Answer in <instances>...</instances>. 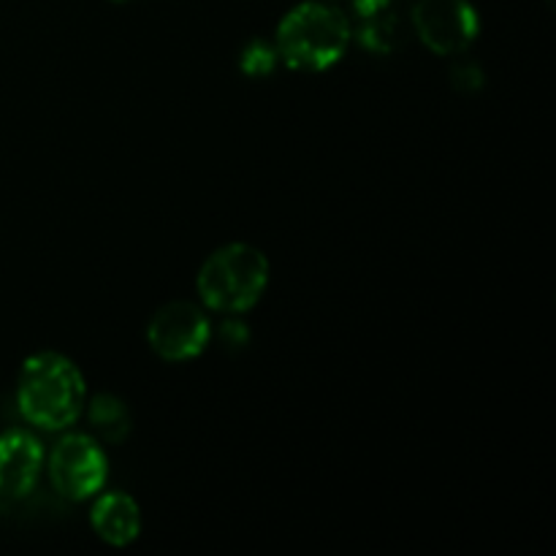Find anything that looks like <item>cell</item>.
<instances>
[{"label":"cell","instance_id":"cell-5","mask_svg":"<svg viewBox=\"0 0 556 556\" xmlns=\"http://www.w3.org/2000/svg\"><path fill=\"white\" fill-rule=\"evenodd\" d=\"M410 27L440 58H462L481 33V16L470 0H418Z\"/></svg>","mask_w":556,"mask_h":556},{"label":"cell","instance_id":"cell-7","mask_svg":"<svg viewBox=\"0 0 556 556\" xmlns=\"http://www.w3.org/2000/svg\"><path fill=\"white\" fill-rule=\"evenodd\" d=\"M353 36L367 52L394 54L410 27L407 0H353Z\"/></svg>","mask_w":556,"mask_h":556},{"label":"cell","instance_id":"cell-4","mask_svg":"<svg viewBox=\"0 0 556 556\" xmlns=\"http://www.w3.org/2000/svg\"><path fill=\"white\" fill-rule=\"evenodd\" d=\"M54 492L71 503L96 497L109 478V456L90 434H65L43 462Z\"/></svg>","mask_w":556,"mask_h":556},{"label":"cell","instance_id":"cell-11","mask_svg":"<svg viewBox=\"0 0 556 556\" xmlns=\"http://www.w3.org/2000/svg\"><path fill=\"white\" fill-rule=\"evenodd\" d=\"M277 63H280V54H277L275 41H266V38H253L244 43L239 54V68L250 79H266L277 68Z\"/></svg>","mask_w":556,"mask_h":556},{"label":"cell","instance_id":"cell-6","mask_svg":"<svg viewBox=\"0 0 556 556\" xmlns=\"http://www.w3.org/2000/svg\"><path fill=\"white\" fill-rule=\"evenodd\" d=\"M210 340V318L193 302L163 304L147 326V342L163 362H190L206 351Z\"/></svg>","mask_w":556,"mask_h":556},{"label":"cell","instance_id":"cell-14","mask_svg":"<svg viewBox=\"0 0 556 556\" xmlns=\"http://www.w3.org/2000/svg\"><path fill=\"white\" fill-rule=\"evenodd\" d=\"M112 3H130V0H112Z\"/></svg>","mask_w":556,"mask_h":556},{"label":"cell","instance_id":"cell-12","mask_svg":"<svg viewBox=\"0 0 556 556\" xmlns=\"http://www.w3.org/2000/svg\"><path fill=\"white\" fill-rule=\"evenodd\" d=\"M451 85L462 96H476L483 87V71L476 60H456L451 68Z\"/></svg>","mask_w":556,"mask_h":556},{"label":"cell","instance_id":"cell-13","mask_svg":"<svg viewBox=\"0 0 556 556\" xmlns=\"http://www.w3.org/2000/svg\"><path fill=\"white\" fill-rule=\"evenodd\" d=\"M220 340H223V345L231 348V351H233V348L248 345V340H250L248 324H242L237 315H228V318L223 320V326H220Z\"/></svg>","mask_w":556,"mask_h":556},{"label":"cell","instance_id":"cell-10","mask_svg":"<svg viewBox=\"0 0 556 556\" xmlns=\"http://www.w3.org/2000/svg\"><path fill=\"white\" fill-rule=\"evenodd\" d=\"M87 405V421H90L92 432L101 443L106 445H123L134 432V416L125 400L114 394L92 396Z\"/></svg>","mask_w":556,"mask_h":556},{"label":"cell","instance_id":"cell-1","mask_svg":"<svg viewBox=\"0 0 556 556\" xmlns=\"http://www.w3.org/2000/svg\"><path fill=\"white\" fill-rule=\"evenodd\" d=\"M87 402L85 375L63 353L43 351L27 358L16 378V407L30 427L63 432Z\"/></svg>","mask_w":556,"mask_h":556},{"label":"cell","instance_id":"cell-3","mask_svg":"<svg viewBox=\"0 0 556 556\" xmlns=\"http://www.w3.org/2000/svg\"><path fill=\"white\" fill-rule=\"evenodd\" d=\"M269 286V258L248 242L217 248L201 264L195 288L204 307L223 315H242L261 302Z\"/></svg>","mask_w":556,"mask_h":556},{"label":"cell","instance_id":"cell-8","mask_svg":"<svg viewBox=\"0 0 556 556\" xmlns=\"http://www.w3.org/2000/svg\"><path fill=\"white\" fill-rule=\"evenodd\" d=\"M43 462L47 454L36 434L22 429L0 434V497H30L43 472Z\"/></svg>","mask_w":556,"mask_h":556},{"label":"cell","instance_id":"cell-2","mask_svg":"<svg viewBox=\"0 0 556 556\" xmlns=\"http://www.w3.org/2000/svg\"><path fill=\"white\" fill-rule=\"evenodd\" d=\"M351 38V20L340 9L307 0V3L293 5L282 16L277 25L275 47L288 68L318 74L345 58Z\"/></svg>","mask_w":556,"mask_h":556},{"label":"cell","instance_id":"cell-9","mask_svg":"<svg viewBox=\"0 0 556 556\" xmlns=\"http://www.w3.org/2000/svg\"><path fill=\"white\" fill-rule=\"evenodd\" d=\"M90 525L103 543L114 548H125L139 538L141 510L130 494L109 492L101 494L92 505Z\"/></svg>","mask_w":556,"mask_h":556}]
</instances>
